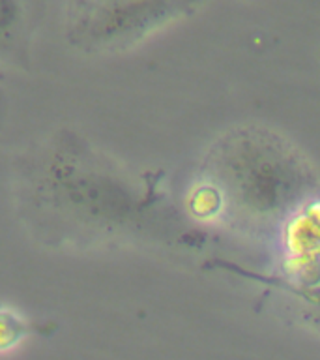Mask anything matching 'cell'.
I'll return each mask as SVG.
<instances>
[{
  "instance_id": "obj_1",
  "label": "cell",
  "mask_w": 320,
  "mask_h": 360,
  "mask_svg": "<svg viewBox=\"0 0 320 360\" xmlns=\"http://www.w3.org/2000/svg\"><path fill=\"white\" fill-rule=\"evenodd\" d=\"M28 336V321L11 308H0V354L15 349Z\"/></svg>"
}]
</instances>
